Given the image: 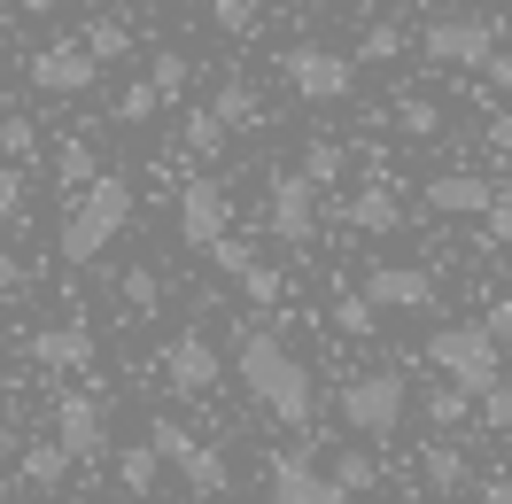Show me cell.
Listing matches in <instances>:
<instances>
[{
  "instance_id": "1",
  "label": "cell",
  "mask_w": 512,
  "mask_h": 504,
  "mask_svg": "<svg viewBox=\"0 0 512 504\" xmlns=\"http://www.w3.org/2000/svg\"><path fill=\"white\" fill-rule=\"evenodd\" d=\"M233 373H241V388H249V404L264 411V419L311 435L319 388H311V365L280 342V326H241V334H233Z\"/></svg>"
},
{
  "instance_id": "2",
  "label": "cell",
  "mask_w": 512,
  "mask_h": 504,
  "mask_svg": "<svg viewBox=\"0 0 512 504\" xmlns=\"http://www.w3.org/2000/svg\"><path fill=\"white\" fill-rule=\"evenodd\" d=\"M125 225H132V179L101 171V179H86V187L70 194L55 249H63V264H94V256H109V241H117Z\"/></svg>"
},
{
  "instance_id": "3",
  "label": "cell",
  "mask_w": 512,
  "mask_h": 504,
  "mask_svg": "<svg viewBox=\"0 0 512 504\" xmlns=\"http://www.w3.org/2000/svg\"><path fill=\"white\" fill-rule=\"evenodd\" d=\"M427 365H435L450 388L481 396V388H497V380H505V342H497L481 318H450V326L427 334Z\"/></svg>"
},
{
  "instance_id": "4",
  "label": "cell",
  "mask_w": 512,
  "mask_h": 504,
  "mask_svg": "<svg viewBox=\"0 0 512 504\" xmlns=\"http://www.w3.org/2000/svg\"><path fill=\"white\" fill-rule=\"evenodd\" d=\"M334 411H342V427H350V435L388 442V435H404V419H412V380L396 373V365H381V373H357V380H342Z\"/></svg>"
},
{
  "instance_id": "5",
  "label": "cell",
  "mask_w": 512,
  "mask_h": 504,
  "mask_svg": "<svg viewBox=\"0 0 512 504\" xmlns=\"http://www.w3.org/2000/svg\"><path fill=\"white\" fill-rule=\"evenodd\" d=\"M280 78H288L295 101H350L357 94V63L342 55V47H319V39H295L288 55H280Z\"/></svg>"
},
{
  "instance_id": "6",
  "label": "cell",
  "mask_w": 512,
  "mask_h": 504,
  "mask_svg": "<svg viewBox=\"0 0 512 504\" xmlns=\"http://www.w3.org/2000/svg\"><path fill=\"white\" fill-rule=\"evenodd\" d=\"M419 55H427L435 70H481L489 55H497V16H427Z\"/></svg>"
},
{
  "instance_id": "7",
  "label": "cell",
  "mask_w": 512,
  "mask_h": 504,
  "mask_svg": "<svg viewBox=\"0 0 512 504\" xmlns=\"http://www.w3.org/2000/svg\"><path fill=\"white\" fill-rule=\"evenodd\" d=\"M264 233L288 241V249H311L319 241V187H303L295 171H272V187H264Z\"/></svg>"
},
{
  "instance_id": "8",
  "label": "cell",
  "mask_w": 512,
  "mask_h": 504,
  "mask_svg": "<svg viewBox=\"0 0 512 504\" xmlns=\"http://www.w3.org/2000/svg\"><path fill=\"white\" fill-rule=\"evenodd\" d=\"M55 450H63L70 466H94L101 450H109V404L86 396V388L55 396Z\"/></svg>"
},
{
  "instance_id": "9",
  "label": "cell",
  "mask_w": 512,
  "mask_h": 504,
  "mask_svg": "<svg viewBox=\"0 0 512 504\" xmlns=\"http://www.w3.org/2000/svg\"><path fill=\"white\" fill-rule=\"evenodd\" d=\"M218 233H233V194H225L210 171H194L187 187H179V241H187V249H210Z\"/></svg>"
},
{
  "instance_id": "10",
  "label": "cell",
  "mask_w": 512,
  "mask_h": 504,
  "mask_svg": "<svg viewBox=\"0 0 512 504\" xmlns=\"http://www.w3.org/2000/svg\"><path fill=\"white\" fill-rule=\"evenodd\" d=\"M264 489H272V504H350L311 466V450H272V458H264Z\"/></svg>"
},
{
  "instance_id": "11",
  "label": "cell",
  "mask_w": 512,
  "mask_h": 504,
  "mask_svg": "<svg viewBox=\"0 0 512 504\" xmlns=\"http://www.w3.org/2000/svg\"><path fill=\"white\" fill-rule=\"evenodd\" d=\"M163 380H171V396H210L218 388V342L210 334H171L163 342Z\"/></svg>"
},
{
  "instance_id": "12",
  "label": "cell",
  "mask_w": 512,
  "mask_h": 504,
  "mask_svg": "<svg viewBox=\"0 0 512 504\" xmlns=\"http://www.w3.org/2000/svg\"><path fill=\"white\" fill-rule=\"evenodd\" d=\"M94 78H101V63L78 47V39H55V47H39V55H32V86H39V94H55V101L94 94Z\"/></svg>"
},
{
  "instance_id": "13",
  "label": "cell",
  "mask_w": 512,
  "mask_h": 504,
  "mask_svg": "<svg viewBox=\"0 0 512 504\" xmlns=\"http://www.w3.org/2000/svg\"><path fill=\"white\" fill-rule=\"evenodd\" d=\"M357 295H365L373 311H427V303H435V272H427V264H373Z\"/></svg>"
},
{
  "instance_id": "14",
  "label": "cell",
  "mask_w": 512,
  "mask_h": 504,
  "mask_svg": "<svg viewBox=\"0 0 512 504\" xmlns=\"http://www.w3.org/2000/svg\"><path fill=\"white\" fill-rule=\"evenodd\" d=\"M24 357H32L39 373H86L94 365V326H39L32 342H24Z\"/></svg>"
},
{
  "instance_id": "15",
  "label": "cell",
  "mask_w": 512,
  "mask_h": 504,
  "mask_svg": "<svg viewBox=\"0 0 512 504\" xmlns=\"http://www.w3.org/2000/svg\"><path fill=\"white\" fill-rule=\"evenodd\" d=\"M334 225H350V233H404V202H396V187L388 179H373V187H357L350 202H334Z\"/></svg>"
},
{
  "instance_id": "16",
  "label": "cell",
  "mask_w": 512,
  "mask_h": 504,
  "mask_svg": "<svg viewBox=\"0 0 512 504\" xmlns=\"http://www.w3.org/2000/svg\"><path fill=\"white\" fill-rule=\"evenodd\" d=\"M427 210L435 218H481L489 210V179L481 171H435L427 179Z\"/></svg>"
},
{
  "instance_id": "17",
  "label": "cell",
  "mask_w": 512,
  "mask_h": 504,
  "mask_svg": "<svg viewBox=\"0 0 512 504\" xmlns=\"http://www.w3.org/2000/svg\"><path fill=\"white\" fill-rule=\"evenodd\" d=\"M412 411L435 427V435H458V427L474 419V396H466V388H450V380H435L427 396H412Z\"/></svg>"
},
{
  "instance_id": "18",
  "label": "cell",
  "mask_w": 512,
  "mask_h": 504,
  "mask_svg": "<svg viewBox=\"0 0 512 504\" xmlns=\"http://www.w3.org/2000/svg\"><path fill=\"white\" fill-rule=\"evenodd\" d=\"M16 473H24V489H39V497H47V489H63V481H70V458L55 450V442H32V450L16 458Z\"/></svg>"
},
{
  "instance_id": "19",
  "label": "cell",
  "mask_w": 512,
  "mask_h": 504,
  "mask_svg": "<svg viewBox=\"0 0 512 504\" xmlns=\"http://www.w3.org/2000/svg\"><path fill=\"white\" fill-rule=\"evenodd\" d=\"M210 117H218L225 132H249L256 117H264V109H256V86H249V78H225L218 101H210Z\"/></svg>"
},
{
  "instance_id": "20",
  "label": "cell",
  "mask_w": 512,
  "mask_h": 504,
  "mask_svg": "<svg viewBox=\"0 0 512 504\" xmlns=\"http://www.w3.org/2000/svg\"><path fill=\"white\" fill-rule=\"evenodd\" d=\"M78 47H86V55H94V63L109 70V63H125V55H132V32L117 24V16H94V24L78 32Z\"/></svg>"
},
{
  "instance_id": "21",
  "label": "cell",
  "mask_w": 512,
  "mask_h": 504,
  "mask_svg": "<svg viewBox=\"0 0 512 504\" xmlns=\"http://www.w3.org/2000/svg\"><path fill=\"white\" fill-rule=\"evenodd\" d=\"M419 466H427V489H443V497H450V489H466V450H458V442H427V458H419Z\"/></svg>"
},
{
  "instance_id": "22",
  "label": "cell",
  "mask_w": 512,
  "mask_h": 504,
  "mask_svg": "<svg viewBox=\"0 0 512 504\" xmlns=\"http://www.w3.org/2000/svg\"><path fill=\"white\" fill-rule=\"evenodd\" d=\"M326 481H334L342 497H365V489H381V466H373V450H342Z\"/></svg>"
},
{
  "instance_id": "23",
  "label": "cell",
  "mask_w": 512,
  "mask_h": 504,
  "mask_svg": "<svg viewBox=\"0 0 512 504\" xmlns=\"http://www.w3.org/2000/svg\"><path fill=\"white\" fill-rule=\"evenodd\" d=\"M396 132H404V140H435V132H443V109L427 94H396Z\"/></svg>"
},
{
  "instance_id": "24",
  "label": "cell",
  "mask_w": 512,
  "mask_h": 504,
  "mask_svg": "<svg viewBox=\"0 0 512 504\" xmlns=\"http://www.w3.org/2000/svg\"><path fill=\"white\" fill-rule=\"evenodd\" d=\"M148 450H156V466H187V458H194V435L179 427V419H163V411H156V419H148Z\"/></svg>"
},
{
  "instance_id": "25",
  "label": "cell",
  "mask_w": 512,
  "mask_h": 504,
  "mask_svg": "<svg viewBox=\"0 0 512 504\" xmlns=\"http://www.w3.org/2000/svg\"><path fill=\"white\" fill-rule=\"evenodd\" d=\"M241 295H249L256 311H280V303H288V272H272V264L256 256L249 272H241Z\"/></svg>"
},
{
  "instance_id": "26",
  "label": "cell",
  "mask_w": 512,
  "mask_h": 504,
  "mask_svg": "<svg viewBox=\"0 0 512 504\" xmlns=\"http://www.w3.org/2000/svg\"><path fill=\"white\" fill-rule=\"evenodd\" d=\"M187 78H194L187 55H179V47H156V63H148V86H156L163 101H179V94H187Z\"/></svg>"
},
{
  "instance_id": "27",
  "label": "cell",
  "mask_w": 512,
  "mask_h": 504,
  "mask_svg": "<svg viewBox=\"0 0 512 504\" xmlns=\"http://www.w3.org/2000/svg\"><path fill=\"white\" fill-rule=\"evenodd\" d=\"M295 179H303V187H334V179H342V148H334V140H311L303 163H295Z\"/></svg>"
},
{
  "instance_id": "28",
  "label": "cell",
  "mask_w": 512,
  "mask_h": 504,
  "mask_svg": "<svg viewBox=\"0 0 512 504\" xmlns=\"http://www.w3.org/2000/svg\"><path fill=\"white\" fill-rule=\"evenodd\" d=\"M156 450H148V442H132L125 458H117V481H125V497H148V489H156Z\"/></svg>"
},
{
  "instance_id": "29",
  "label": "cell",
  "mask_w": 512,
  "mask_h": 504,
  "mask_svg": "<svg viewBox=\"0 0 512 504\" xmlns=\"http://www.w3.org/2000/svg\"><path fill=\"white\" fill-rule=\"evenodd\" d=\"M202 256L218 264L225 280H241V272H249V264H256V241H249V233H218V241H210V249H202Z\"/></svg>"
},
{
  "instance_id": "30",
  "label": "cell",
  "mask_w": 512,
  "mask_h": 504,
  "mask_svg": "<svg viewBox=\"0 0 512 504\" xmlns=\"http://www.w3.org/2000/svg\"><path fill=\"white\" fill-rule=\"evenodd\" d=\"M396 55H404V32H396V24H365L350 63H396Z\"/></svg>"
},
{
  "instance_id": "31",
  "label": "cell",
  "mask_w": 512,
  "mask_h": 504,
  "mask_svg": "<svg viewBox=\"0 0 512 504\" xmlns=\"http://www.w3.org/2000/svg\"><path fill=\"white\" fill-rule=\"evenodd\" d=\"M179 473L194 481V497H218V489H225V458L210 450V442H194V458H187Z\"/></svg>"
},
{
  "instance_id": "32",
  "label": "cell",
  "mask_w": 512,
  "mask_h": 504,
  "mask_svg": "<svg viewBox=\"0 0 512 504\" xmlns=\"http://www.w3.org/2000/svg\"><path fill=\"white\" fill-rule=\"evenodd\" d=\"M55 179H63L70 194L86 187V179H101V171H94V148H86V140H63V148H55Z\"/></svg>"
},
{
  "instance_id": "33",
  "label": "cell",
  "mask_w": 512,
  "mask_h": 504,
  "mask_svg": "<svg viewBox=\"0 0 512 504\" xmlns=\"http://www.w3.org/2000/svg\"><path fill=\"white\" fill-rule=\"evenodd\" d=\"M225 140H233V132H225L210 109H187V156H225Z\"/></svg>"
},
{
  "instance_id": "34",
  "label": "cell",
  "mask_w": 512,
  "mask_h": 504,
  "mask_svg": "<svg viewBox=\"0 0 512 504\" xmlns=\"http://www.w3.org/2000/svg\"><path fill=\"white\" fill-rule=\"evenodd\" d=\"M156 109H163V94H156V86H148V78H132L125 94H117V125H148Z\"/></svg>"
},
{
  "instance_id": "35",
  "label": "cell",
  "mask_w": 512,
  "mask_h": 504,
  "mask_svg": "<svg viewBox=\"0 0 512 504\" xmlns=\"http://www.w3.org/2000/svg\"><path fill=\"white\" fill-rule=\"evenodd\" d=\"M373 326H381V311L365 295H334V334H373Z\"/></svg>"
},
{
  "instance_id": "36",
  "label": "cell",
  "mask_w": 512,
  "mask_h": 504,
  "mask_svg": "<svg viewBox=\"0 0 512 504\" xmlns=\"http://www.w3.org/2000/svg\"><path fill=\"white\" fill-rule=\"evenodd\" d=\"M210 24H218L225 39H249L256 32V0H210Z\"/></svg>"
},
{
  "instance_id": "37",
  "label": "cell",
  "mask_w": 512,
  "mask_h": 504,
  "mask_svg": "<svg viewBox=\"0 0 512 504\" xmlns=\"http://www.w3.org/2000/svg\"><path fill=\"white\" fill-rule=\"evenodd\" d=\"M474 404H481V427H489V435H512V380H497V388H481Z\"/></svg>"
},
{
  "instance_id": "38",
  "label": "cell",
  "mask_w": 512,
  "mask_h": 504,
  "mask_svg": "<svg viewBox=\"0 0 512 504\" xmlns=\"http://www.w3.org/2000/svg\"><path fill=\"white\" fill-rule=\"evenodd\" d=\"M117 287H125V311H156V303H163V280L148 272V264H132Z\"/></svg>"
},
{
  "instance_id": "39",
  "label": "cell",
  "mask_w": 512,
  "mask_h": 504,
  "mask_svg": "<svg viewBox=\"0 0 512 504\" xmlns=\"http://www.w3.org/2000/svg\"><path fill=\"white\" fill-rule=\"evenodd\" d=\"M481 225H489V241H505V249H512V179H505V187H489V210H481Z\"/></svg>"
},
{
  "instance_id": "40",
  "label": "cell",
  "mask_w": 512,
  "mask_h": 504,
  "mask_svg": "<svg viewBox=\"0 0 512 504\" xmlns=\"http://www.w3.org/2000/svg\"><path fill=\"white\" fill-rule=\"evenodd\" d=\"M16 218H24V171H16V163H0V233H8Z\"/></svg>"
},
{
  "instance_id": "41",
  "label": "cell",
  "mask_w": 512,
  "mask_h": 504,
  "mask_svg": "<svg viewBox=\"0 0 512 504\" xmlns=\"http://www.w3.org/2000/svg\"><path fill=\"white\" fill-rule=\"evenodd\" d=\"M0 156H32V117H0Z\"/></svg>"
},
{
  "instance_id": "42",
  "label": "cell",
  "mask_w": 512,
  "mask_h": 504,
  "mask_svg": "<svg viewBox=\"0 0 512 504\" xmlns=\"http://www.w3.org/2000/svg\"><path fill=\"white\" fill-rule=\"evenodd\" d=\"M489 156L512 163V109H497V117H489Z\"/></svg>"
},
{
  "instance_id": "43",
  "label": "cell",
  "mask_w": 512,
  "mask_h": 504,
  "mask_svg": "<svg viewBox=\"0 0 512 504\" xmlns=\"http://www.w3.org/2000/svg\"><path fill=\"white\" fill-rule=\"evenodd\" d=\"M481 78H489V86H497V94H512V47H497V55H489V63H481Z\"/></svg>"
},
{
  "instance_id": "44",
  "label": "cell",
  "mask_w": 512,
  "mask_h": 504,
  "mask_svg": "<svg viewBox=\"0 0 512 504\" xmlns=\"http://www.w3.org/2000/svg\"><path fill=\"white\" fill-rule=\"evenodd\" d=\"M24 280H32V272H24V256L0 249V295H24Z\"/></svg>"
},
{
  "instance_id": "45",
  "label": "cell",
  "mask_w": 512,
  "mask_h": 504,
  "mask_svg": "<svg viewBox=\"0 0 512 504\" xmlns=\"http://www.w3.org/2000/svg\"><path fill=\"white\" fill-rule=\"evenodd\" d=\"M481 326H489L497 342H512V295H497V303H489V318H481Z\"/></svg>"
},
{
  "instance_id": "46",
  "label": "cell",
  "mask_w": 512,
  "mask_h": 504,
  "mask_svg": "<svg viewBox=\"0 0 512 504\" xmlns=\"http://www.w3.org/2000/svg\"><path fill=\"white\" fill-rule=\"evenodd\" d=\"M481 504H512V481H489V489H481Z\"/></svg>"
},
{
  "instance_id": "47",
  "label": "cell",
  "mask_w": 512,
  "mask_h": 504,
  "mask_svg": "<svg viewBox=\"0 0 512 504\" xmlns=\"http://www.w3.org/2000/svg\"><path fill=\"white\" fill-rule=\"evenodd\" d=\"M24 8H32V16H55V8H63V0H24Z\"/></svg>"
},
{
  "instance_id": "48",
  "label": "cell",
  "mask_w": 512,
  "mask_h": 504,
  "mask_svg": "<svg viewBox=\"0 0 512 504\" xmlns=\"http://www.w3.org/2000/svg\"><path fill=\"white\" fill-rule=\"evenodd\" d=\"M8 450H16V427H8V419H0V458H8Z\"/></svg>"
},
{
  "instance_id": "49",
  "label": "cell",
  "mask_w": 512,
  "mask_h": 504,
  "mask_svg": "<svg viewBox=\"0 0 512 504\" xmlns=\"http://www.w3.org/2000/svg\"><path fill=\"white\" fill-rule=\"evenodd\" d=\"M0 55H8V24H0Z\"/></svg>"
},
{
  "instance_id": "50",
  "label": "cell",
  "mask_w": 512,
  "mask_h": 504,
  "mask_svg": "<svg viewBox=\"0 0 512 504\" xmlns=\"http://www.w3.org/2000/svg\"><path fill=\"white\" fill-rule=\"evenodd\" d=\"M0 504H8V489H0Z\"/></svg>"
}]
</instances>
